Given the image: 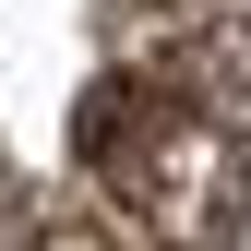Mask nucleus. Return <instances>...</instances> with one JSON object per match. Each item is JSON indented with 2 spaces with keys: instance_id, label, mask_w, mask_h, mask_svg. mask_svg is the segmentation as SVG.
<instances>
[{
  "instance_id": "f257e3e1",
  "label": "nucleus",
  "mask_w": 251,
  "mask_h": 251,
  "mask_svg": "<svg viewBox=\"0 0 251 251\" xmlns=\"http://www.w3.org/2000/svg\"><path fill=\"white\" fill-rule=\"evenodd\" d=\"M251 132L215 108H179V96H144V84H108L96 108H84V155H96L120 227L144 251H215L227 239V215L251 192Z\"/></svg>"
},
{
  "instance_id": "f03ea898",
  "label": "nucleus",
  "mask_w": 251,
  "mask_h": 251,
  "mask_svg": "<svg viewBox=\"0 0 251 251\" xmlns=\"http://www.w3.org/2000/svg\"><path fill=\"white\" fill-rule=\"evenodd\" d=\"M108 60L144 96L215 108L251 132V0H108Z\"/></svg>"
},
{
  "instance_id": "7ed1b4c3",
  "label": "nucleus",
  "mask_w": 251,
  "mask_h": 251,
  "mask_svg": "<svg viewBox=\"0 0 251 251\" xmlns=\"http://www.w3.org/2000/svg\"><path fill=\"white\" fill-rule=\"evenodd\" d=\"M48 251H108V239H84V227H60V239H48Z\"/></svg>"
}]
</instances>
